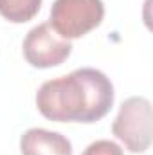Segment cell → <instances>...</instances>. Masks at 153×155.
<instances>
[{"label": "cell", "mask_w": 153, "mask_h": 155, "mask_svg": "<svg viewBox=\"0 0 153 155\" xmlns=\"http://www.w3.org/2000/svg\"><path fill=\"white\" fill-rule=\"evenodd\" d=\"M114 105V85L97 69H76L45 81L36 92L40 114L56 123H96Z\"/></svg>", "instance_id": "6da1fadb"}, {"label": "cell", "mask_w": 153, "mask_h": 155, "mask_svg": "<svg viewBox=\"0 0 153 155\" xmlns=\"http://www.w3.org/2000/svg\"><path fill=\"white\" fill-rule=\"evenodd\" d=\"M151 103L142 96H133L122 101L112 123V134L132 153H144L151 146Z\"/></svg>", "instance_id": "7a4b0ae2"}, {"label": "cell", "mask_w": 153, "mask_h": 155, "mask_svg": "<svg viewBox=\"0 0 153 155\" xmlns=\"http://www.w3.org/2000/svg\"><path fill=\"white\" fill-rule=\"evenodd\" d=\"M105 18L103 0H56L50 7V27L65 40L81 38Z\"/></svg>", "instance_id": "3957f363"}, {"label": "cell", "mask_w": 153, "mask_h": 155, "mask_svg": "<svg viewBox=\"0 0 153 155\" xmlns=\"http://www.w3.org/2000/svg\"><path fill=\"white\" fill-rule=\"evenodd\" d=\"M72 52L70 40L61 38L50 24L33 27L24 40V56L36 69H50L61 65Z\"/></svg>", "instance_id": "277c9868"}, {"label": "cell", "mask_w": 153, "mask_h": 155, "mask_svg": "<svg viewBox=\"0 0 153 155\" xmlns=\"http://www.w3.org/2000/svg\"><path fill=\"white\" fill-rule=\"evenodd\" d=\"M22 155H72L70 141L60 132L29 128L20 139Z\"/></svg>", "instance_id": "5b68a950"}, {"label": "cell", "mask_w": 153, "mask_h": 155, "mask_svg": "<svg viewBox=\"0 0 153 155\" xmlns=\"http://www.w3.org/2000/svg\"><path fill=\"white\" fill-rule=\"evenodd\" d=\"M41 0H0V15L13 24H25L38 15Z\"/></svg>", "instance_id": "8992f818"}, {"label": "cell", "mask_w": 153, "mask_h": 155, "mask_svg": "<svg viewBox=\"0 0 153 155\" xmlns=\"http://www.w3.org/2000/svg\"><path fill=\"white\" fill-rule=\"evenodd\" d=\"M81 155H122V148L108 139H99L86 146V150Z\"/></svg>", "instance_id": "52a82bcc"}]
</instances>
